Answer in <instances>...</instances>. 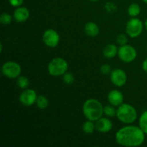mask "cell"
Instances as JSON below:
<instances>
[{
	"label": "cell",
	"instance_id": "obj_1",
	"mask_svg": "<svg viewBox=\"0 0 147 147\" xmlns=\"http://www.w3.org/2000/svg\"><path fill=\"white\" fill-rule=\"evenodd\" d=\"M116 141L121 146H139L145 141V133L139 126H126L121 128L116 134Z\"/></svg>",
	"mask_w": 147,
	"mask_h": 147
},
{
	"label": "cell",
	"instance_id": "obj_2",
	"mask_svg": "<svg viewBox=\"0 0 147 147\" xmlns=\"http://www.w3.org/2000/svg\"><path fill=\"white\" fill-rule=\"evenodd\" d=\"M103 106L98 100L89 98L83 105V113L87 120L96 121L103 116Z\"/></svg>",
	"mask_w": 147,
	"mask_h": 147
},
{
	"label": "cell",
	"instance_id": "obj_3",
	"mask_svg": "<svg viewBox=\"0 0 147 147\" xmlns=\"http://www.w3.org/2000/svg\"><path fill=\"white\" fill-rule=\"evenodd\" d=\"M116 116L122 123L131 124L137 119V111L129 103H122L116 110Z\"/></svg>",
	"mask_w": 147,
	"mask_h": 147
},
{
	"label": "cell",
	"instance_id": "obj_4",
	"mask_svg": "<svg viewBox=\"0 0 147 147\" xmlns=\"http://www.w3.org/2000/svg\"><path fill=\"white\" fill-rule=\"evenodd\" d=\"M68 69V63L63 57H55L49 63L47 70L50 76H63Z\"/></svg>",
	"mask_w": 147,
	"mask_h": 147
},
{
	"label": "cell",
	"instance_id": "obj_5",
	"mask_svg": "<svg viewBox=\"0 0 147 147\" xmlns=\"http://www.w3.org/2000/svg\"><path fill=\"white\" fill-rule=\"evenodd\" d=\"M144 24L140 19L132 17L126 23V32L129 37L131 38L138 37L143 32Z\"/></svg>",
	"mask_w": 147,
	"mask_h": 147
},
{
	"label": "cell",
	"instance_id": "obj_6",
	"mask_svg": "<svg viewBox=\"0 0 147 147\" xmlns=\"http://www.w3.org/2000/svg\"><path fill=\"white\" fill-rule=\"evenodd\" d=\"M1 72L5 77L10 79L17 78L20 76L22 67L14 61H7L1 66Z\"/></svg>",
	"mask_w": 147,
	"mask_h": 147
},
{
	"label": "cell",
	"instance_id": "obj_7",
	"mask_svg": "<svg viewBox=\"0 0 147 147\" xmlns=\"http://www.w3.org/2000/svg\"><path fill=\"white\" fill-rule=\"evenodd\" d=\"M118 56L119 58L122 62L126 63H130L134 61L135 59L137 57V52L135 47L129 45H121L119 48L118 51Z\"/></svg>",
	"mask_w": 147,
	"mask_h": 147
},
{
	"label": "cell",
	"instance_id": "obj_8",
	"mask_svg": "<svg viewBox=\"0 0 147 147\" xmlns=\"http://www.w3.org/2000/svg\"><path fill=\"white\" fill-rule=\"evenodd\" d=\"M42 41L46 46L54 48L56 47L60 42V35L56 30L48 29L43 33Z\"/></svg>",
	"mask_w": 147,
	"mask_h": 147
},
{
	"label": "cell",
	"instance_id": "obj_9",
	"mask_svg": "<svg viewBox=\"0 0 147 147\" xmlns=\"http://www.w3.org/2000/svg\"><path fill=\"white\" fill-rule=\"evenodd\" d=\"M37 96H38L37 95L35 90L33 89L26 88L20 95L19 100L23 106H31L36 103Z\"/></svg>",
	"mask_w": 147,
	"mask_h": 147
},
{
	"label": "cell",
	"instance_id": "obj_10",
	"mask_svg": "<svg viewBox=\"0 0 147 147\" xmlns=\"http://www.w3.org/2000/svg\"><path fill=\"white\" fill-rule=\"evenodd\" d=\"M110 79L111 83L117 87H122L127 81V75L126 72L120 68H116L110 73Z\"/></svg>",
	"mask_w": 147,
	"mask_h": 147
},
{
	"label": "cell",
	"instance_id": "obj_11",
	"mask_svg": "<svg viewBox=\"0 0 147 147\" xmlns=\"http://www.w3.org/2000/svg\"><path fill=\"white\" fill-rule=\"evenodd\" d=\"M107 99L111 105L115 106V107H119L122 103H123L124 97H123V93L120 90L113 89L109 93L107 96Z\"/></svg>",
	"mask_w": 147,
	"mask_h": 147
},
{
	"label": "cell",
	"instance_id": "obj_12",
	"mask_svg": "<svg viewBox=\"0 0 147 147\" xmlns=\"http://www.w3.org/2000/svg\"><path fill=\"white\" fill-rule=\"evenodd\" d=\"M96 130L100 133H108L113 128V123L108 118L101 117L96 121Z\"/></svg>",
	"mask_w": 147,
	"mask_h": 147
},
{
	"label": "cell",
	"instance_id": "obj_13",
	"mask_svg": "<svg viewBox=\"0 0 147 147\" xmlns=\"http://www.w3.org/2000/svg\"><path fill=\"white\" fill-rule=\"evenodd\" d=\"M13 17L17 22H24L30 17V11L25 7H17L13 13Z\"/></svg>",
	"mask_w": 147,
	"mask_h": 147
},
{
	"label": "cell",
	"instance_id": "obj_14",
	"mask_svg": "<svg viewBox=\"0 0 147 147\" xmlns=\"http://www.w3.org/2000/svg\"><path fill=\"white\" fill-rule=\"evenodd\" d=\"M119 48L114 44H109L104 47L103 50V54L106 58L111 59L113 58L118 55Z\"/></svg>",
	"mask_w": 147,
	"mask_h": 147
},
{
	"label": "cell",
	"instance_id": "obj_15",
	"mask_svg": "<svg viewBox=\"0 0 147 147\" xmlns=\"http://www.w3.org/2000/svg\"><path fill=\"white\" fill-rule=\"evenodd\" d=\"M84 31L90 37H96L99 34V27L95 22H89L85 25Z\"/></svg>",
	"mask_w": 147,
	"mask_h": 147
},
{
	"label": "cell",
	"instance_id": "obj_16",
	"mask_svg": "<svg viewBox=\"0 0 147 147\" xmlns=\"http://www.w3.org/2000/svg\"><path fill=\"white\" fill-rule=\"evenodd\" d=\"M93 122L94 121L87 120L83 123L82 129H83V131L85 134H91L94 132V131L96 130V124Z\"/></svg>",
	"mask_w": 147,
	"mask_h": 147
},
{
	"label": "cell",
	"instance_id": "obj_17",
	"mask_svg": "<svg viewBox=\"0 0 147 147\" xmlns=\"http://www.w3.org/2000/svg\"><path fill=\"white\" fill-rule=\"evenodd\" d=\"M127 11L130 17H136L141 13V7L136 3H133L128 7Z\"/></svg>",
	"mask_w": 147,
	"mask_h": 147
},
{
	"label": "cell",
	"instance_id": "obj_18",
	"mask_svg": "<svg viewBox=\"0 0 147 147\" xmlns=\"http://www.w3.org/2000/svg\"><path fill=\"white\" fill-rule=\"evenodd\" d=\"M139 126L145 134H147V111H144L139 117Z\"/></svg>",
	"mask_w": 147,
	"mask_h": 147
},
{
	"label": "cell",
	"instance_id": "obj_19",
	"mask_svg": "<svg viewBox=\"0 0 147 147\" xmlns=\"http://www.w3.org/2000/svg\"><path fill=\"white\" fill-rule=\"evenodd\" d=\"M36 105L38 107V109L43 110V109H45L48 107L49 100L45 96H42V95L38 96L37 100H36Z\"/></svg>",
	"mask_w": 147,
	"mask_h": 147
},
{
	"label": "cell",
	"instance_id": "obj_20",
	"mask_svg": "<svg viewBox=\"0 0 147 147\" xmlns=\"http://www.w3.org/2000/svg\"><path fill=\"white\" fill-rule=\"evenodd\" d=\"M17 84L20 88L24 90V89L28 88L29 84H30V81H29L28 78L27 77H25V76H19L17 78Z\"/></svg>",
	"mask_w": 147,
	"mask_h": 147
},
{
	"label": "cell",
	"instance_id": "obj_21",
	"mask_svg": "<svg viewBox=\"0 0 147 147\" xmlns=\"http://www.w3.org/2000/svg\"><path fill=\"white\" fill-rule=\"evenodd\" d=\"M103 113L108 117H114L116 116V110L115 106L112 105H107L103 108Z\"/></svg>",
	"mask_w": 147,
	"mask_h": 147
},
{
	"label": "cell",
	"instance_id": "obj_22",
	"mask_svg": "<svg viewBox=\"0 0 147 147\" xmlns=\"http://www.w3.org/2000/svg\"><path fill=\"white\" fill-rule=\"evenodd\" d=\"M11 20H12V17L9 13L4 12L1 14V17H0V22L2 24H4V25L9 24L11 22Z\"/></svg>",
	"mask_w": 147,
	"mask_h": 147
},
{
	"label": "cell",
	"instance_id": "obj_23",
	"mask_svg": "<svg viewBox=\"0 0 147 147\" xmlns=\"http://www.w3.org/2000/svg\"><path fill=\"white\" fill-rule=\"evenodd\" d=\"M63 80L67 85H71L75 81V78L71 73L66 72L63 76Z\"/></svg>",
	"mask_w": 147,
	"mask_h": 147
},
{
	"label": "cell",
	"instance_id": "obj_24",
	"mask_svg": "<svg viewBox=\"0 0 147 147\" xmlns=\"http://www.w3.org/2000/svg\"><path fill=\"white\" fill-rule=\"evenodd\" d=\"M116 42L119 45H126L128 42V37L126 34H121L116 38Z\"/></svg>",
	"mask_w": 147,
	"mask_h": 147
},
{
	"label": "cell",
	"instance_id": "obj_25",
	"mask_svg": "<svg viewBox=\"0 0 147 147\" xmlns=\"http://www.w3.org/2000/svg\"><path fill=\"white\" fill-rule=\"evenodd\" d=\"M100 71L103 75H109L111 73V67L108 64L102 65L100 68Z\"/></svg>",
	"mask_w": 147,
	"mask_h": 147
},
{
	"label": "cell",
	"instance_id": "obj_26",
	"mask_svg": "<svg viewBox=\"0 0 147 147\" xmlns=\"http://www.w3.org/2000/svg\"><path fill=\"white\" fill-rule=\"evenodd\" d=\"M10 5L14 7H19L22 5L24 0H9Z\"/></svg>",
	"mask_w": 147,
	"mask_h": 147
},
{
	"label": "cell",
	"instance_id": "obj_27",
	"mask_svg": "<svg viewBox=\"0 0 147 147\" xmlns=\"http://www.w3.org/2000/svg\"><path fill=\"white\" fill-rule=\"evenodd\" d=\"M105 8L108 11L112 12V11H114L116 9V6L112 2H107L105 5Z\"/></svg>",
	"mask_w": 147,
	"mask_h": 147
},
{
	"label": "cell",
	"instance_id": "obj_28",
	"mask_svg": "<svg viewBox=\"0 0 147 147\" xmlns=\"http://www.w3.org/2000/svg\"><path fill=\"white\" fill-rule=\"evenodd\" d=\"M142 69L145 73H147V57L144 60L143 63H142Z\"/></svg>",
	"mask_w": 147,
	"mask_h": 147
},
{
	"label": "cell",
	"instance_id": "obj_29",
	"mask_svg": "<svg viewBox=\"0 0 147 147\" xmlns=\"http://www.w3.org/2000/svg\"><path fill=\"white\" fill-rule=\"evenodd\" d=\"M144 27L147 30V18L146 19V20H145V22H144Z\"/></svg>",
	"mask_w": 147,
	"mask_h": 147
},
{
	"label": "cell",
	"instance_id": "obj_30",
	"mask_svg": "<svg viewBox=\"0 0 147 147\" xmlns=\"http://www.w3.org/2000/svg\"><path fill=\"white\" fill-rule=\"evenodd\" d=\"M1 45V50H0V51L2 52V50H3V45H2V44H1V45Z\"/></svg>",
	"mask_w": 147,
	"mask_h": 147
},
{
	"label": "cell",
	"instance_id": "obj_31",
	"mask_svg": "<svg viewBox=\"0 0 147 147\" xmlns=\"http://www.w3.org/2000/svg\"><path fill=\"white\" fill-rule=\"evenodd\" d=\"M142 1H143L144 3H146V4H147V0H142Z\"/></svg>",
	"mask_w": 147,
	"mask_h": 147
},
{
	"label": "cell",
	"instance_id": "obj_32",
	"mask_svg": "<svg viewBox=\"0 0 147 147\" xmlns=\"http://www.w3.org/2000/svg\"><path fill=\"white\" fill-rule=\"evenodd\" d=\"M90 1H98V0H90Z\"/></svg>",
	"mask_w": 147,
	"mask_h": 147
}]
</instances>
